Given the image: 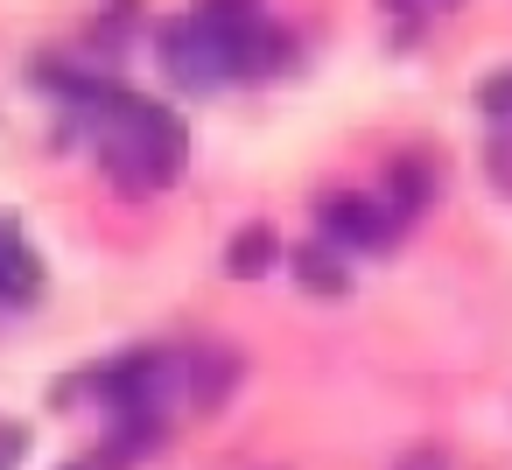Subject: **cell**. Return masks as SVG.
<instances>
[{
  "label": "cell",
  "mask_w": 512,
  "mask_h": 470,
  "mask_svg": "<svg viewBox=\"0 0 512 470\" xmlns=\"http://www.w3.org/2000/svg\"><path fill=\"white\" fill-rule=\"evenodd\" d=\"M288 267H295V281H302L316 302H344V295H351V267H344V253H337L330 239L288 246Z\"/></svg>",
  "instance_id": "cell-4"
},
{
  "label": "cell",
  "mask_w": 512,
  "mask_h": 470,
  "mask_svg": "<svg viewBox=\"0 0 512 470\" xmlns=\"http://www.w3.org/2000/svg\"><path fill=\"white\" fill-rule=\"evenodd\" d=\"M169 379H176V358H169V351H155V344L120 351V358H106L99 372H85V386L106 400V414H134V407H155V414H162Z\"/></svg>",
  "instance_id": "cell-2"
},
{
  "label": "cell",
  "mask_w": 512,
  "mask_h": 470,
  "mask_svg": "<svg viewBox=\"0 0 512 470\" xmlns=\"http://www.w3.org/2000/svg\"><path fill=\"white\" fill-rule=\"evenodd\" d=\"M190 15H211V22H253V15H260V0H197Z\"/></svg>",
  "instance_id": "cell-10"
},
{
  "label": "cell",
  "mask_w": 512,
  "mask_h": 470,
  "mask_svg": "<svg viewBox=\"0 0 512 470\" xmlns=\"http://www.w3.org/2000/svg\"><path fill=\"white\" fill-rule=\"evenodd\" d=\"M232 386H239V351H232V344H204V351L190 358V407L211 414Z\"/></svg>",
  "instance_id": "cell-7"
},
{
  "label": "cell",
  "mask_w": 512,
  "mask_h": 470,
  "mask_svg": "<svg viewBox=\"0 0 512 470\" xmlns=\"http://www.w3.org/2000/svg\"><path fill=\"white\" fill-rule=\"evenodd\" d=\"M316 239H330L337 253H393L400 218L386 197H323L316 204Z\"/></svg>",
  "instance_id": "cell-3"
},
{
  "label": "cell",
  "mask_w": 512,
  "mask_h": 470,
  "mask_svg": "<svg viewBox=\"0 0 512 470\" xmlns=\"http://www.w3.org/2000/svg\"><path fill=\"white\" fill-rule=\"evenodd\" d=\"M435 190H442V176H435L428 155H393L386 162V204H393V218H414Z\"/></svg>",
  "instance_id": "cell-6"
},
{
  "label": "cell",
  "mask_w": 512,
  "mask_h": 470,
  "mask_svg": "<svg viewBox=\"0 0 512 470\" xmlns=\"http://www.w3.org/2000/svg\"><path fill=\"white\" fill-rule=\"evenodd\" d=\"M78 127H92L99 169H106L127 197L169 190V183L183 176V162H190V127H183V113L162 106V99H141V92H113V99H106L92 120H78Z\"/></svg>",
  "instance_id": "cell-1"
},
{
  "label": "cell",
  "mask_w": 512,
  "mask_h": 470,
  "mask_svg": "<svg viewBox=\"0 0 512 470\" xmlns=\"http://www.w3.org/2000/svg\"><path fill=\"white\" fill-rule=\"evenodd\" d=\"M386 8H393V22H428V15H442V8H463V0H386Z\"/></svg>",
  "instance_id": "cell-11"
},
{
  "label": "cell",
  "mask_w": 512,
  "mask_h": 470,
  "mask_svg": "<svg viewBox=\"0 0 512 470\" xmlns=\"http://www.w3.org/2000/svg\"><path fill=\"white\" fill-rule=\"evenodd\" d=\"M477 113H484V120H512V71H491V78L477 85Z\"/></svg>",
  "instance_id": "cell-9"
},
{
  "label": "cell",
  "mask_w": 512,
  "mask_h": 470,
  "mask_svg": "<svg viewBox=\"0 0 512 470\" xmlns=\"http://www.w3.org/2000/svg\"><path fill=\"white\" fill-rule=\"evenodd\" d=\"M435 463H442L435 449H414V456H407V470H435Z\"/></svg>",
  "instance_id": "cell-13"
},
{
  "label": "cell",
  "mask_w": 512,
  "mask_h": 470,
  "mask_svg": "<svg viewBox=\"0 0 512 470\" xmlns=\"http://www.w3.org/2000/svg\"><path fill=\"white\" fill-rule=\"evenodd\" d=\"M22 456H29V428H22V421H8V428H0V470H15Z\"/></svg>",
  "instance_id": "cell-12"
},
{
  "label": "cell",
  "mask_w": 512,
  "mask_h": 470,
  "mask_svg": "<svg viewBox=\"0 0 512 470\" xmlns=\"http://www.w3.org/2000/svg\"><path fill=\"white\" fill-rule=\"evenodd\" d=\"M36 295H43V260L15 218H0V302H36Z\"/></svg>",
  "instance_id": "cell-5"
},
{
  "label": "cell",
  "mask_w": 512,
  "mask_h": 470,
  "mask_svg": "<svg viewBox=\"0 0 512 470\" xmlns=\"http://www.w3.org/2000/svg\"><path fill=\"white\" fill-rule=\"evenodd\" d=\"M274 260H281L274 225H246V232L225 246V274H232V281H260V274H274Z\"/></svg>",
  "instance_id": "cell-8"
}]
</instances>
